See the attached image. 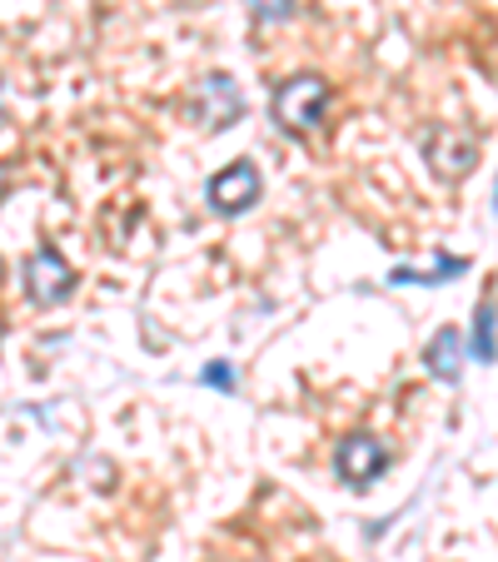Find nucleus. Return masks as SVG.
Here are the masks:
<instances>
[{
  "label": "nucleus",
  "instance_id": "nucleus-1",
  "mask_svg": "<svg viewBox=\"0 0 498 562\" xmlns=\"http://www.w3.org/2000/svg\"><path fill=\"white\" fill-rule=\"evenodd\" d=\"M329 105V85L319 76H294L274 90V119L284 130H315Z\"/></svg>",
  "mask_w": 498,
  "mask_h": 562
},
{
  "label": "nucleus",
  "instance_id": "nucleus-2",
  "mask_svg": "<svg viewBox=\"0 0 498 562\" xmlns=\"http://www.w3.org/2000/svg\"><path fill=\"white\" fill-rule=\"evenodd\" d=\"M254 199H260V170L249 160H235L229 170H219L210 180V209L215 215H245Z\"/></svg>",
  "mask_w": 498,
  "mask_h": 562
},
{
  "label": "nucleus",
  "instance_id": "nucleus-3",
  "mask_svg": "<svg viewBox=\"0 0 498 562\" xmlns=\"http://www.w3.org/2000/svg\"><path fill=\"white\" fill-rule=\"evenodd\" d=\"M76 284V269H70L55 249H35L31 260H25V289H31L35 303H60Z\"/></svg>",
  "mask_w": 498,
  "mask_h": 562
},
{
  "label": "nucleus",
  "instance_id": "nucleus-4",
  "mask_svg": "<svg viewBox=\"0 0 498 562\" xmlns=\"http://www.w3.org/2000/svg\"><path fill=\"white\" fill-rule=\"evenodd\" d=\"M239 110H245V100H239V90H235L229 76H210L205 85H200L195 119L205 125V130H225V125H235Z\"/></svg>",
  "mask_w": 498,
  "mask_h": 562
},
{
  "label": "nucleus",
  "instance_id": "nucleus-5",
  "mask_svg": "<svg viewBox=\"0 0 498 562\" xmlns=\"http://www.w3.org/2000/svg\"><path fill=\"white\" fill-rule=\"evenodd\" d=\"M335 463H339V478H344L349 488H369L374 478L384 473V463H389V458H384V448L374 444V438H364V433H359V438L339 444Z\"/></svg>",
  "mask_w": 498,
  "mask_h": 562
},
{
  "label": "nucleus",
  "instance_id": "nucleus-6",
  "mask_svg": "<svg viewBox=\"0 0 498 562\" xmlns=\"http://www.w3.org/2000/svg\"><path fill=\"white\" fill-rule=\"evenodd\" d=\"M429 164L444 174V180L468 174L474 170V140H459V130H433L429 135Z\"/></svg>",
  "mask_w": 498,
  "mask_h": 562
},
{
  "label": "nucleus",
  "instance_id": "nucleus-7",
  "mask_svg": "<svg viewBox=\"0 0 498 562\" xmlns=\"http://www.w3.org/2000/svg\"><path fill=\"white\" fill-rule=\"evenodd\" d=\"M423 364H429L433 379L454 383L459 368H464V334H459V329H439V334H433V344L423 348Z\"/></svg>",
  "mask_w": 498,
  "mask_h": 562
},
{
  "label": "nucleus",
  "instance_id": "nucleus-8",
  "mask_svg": "<svg viewBox=\"0 0 498 562\" xmlns=\"http://www.w3.org/2000/svg\"><path fill=\"white\" fill-rule=\"evenodd\" d=\"M474 358H478V364H494V358H498V309H494V299L478 303V319H474Z\"/></svg>",
  "mask_w": 498,
  "mask_h": 562
},
{
  "label": "nucleus",
  "instance_id": "nucleus-9",
  "mask_svg": "<svg viewBox=\"0 0 498 562\" xmlns=\"http://www.w3.org/2000/svg\"><path fill=\"white\" fill-rule=\"evenodd\" d=\"M459 274H468V260H454V254H439V264H433L429 274L394 269L389 279H394V284H444V279H459Z\"/></svg>",
  "mask_w": 498,
  "mask_h": 562
},
{
  "label": "nucleus",
  "instance_id": "nucleus-10",
  "mask_svg": "<svg viewBox=\"0 0 498 562\" xmlns=\"http://www.w3.org/2000/svg\"><path fill=\"white\" fill-rule=\"evenodd\" d=\"M249 11L260 21H284V15H294V0H249Z\"/></svg>",
  "mask_w": 498,
  "mask_h": 562
},
{
  "label": "nucleus",
  "instance_id": "nucleus-11",
  "mask_svg": "<svg viewBox=\"0 0 498 562\" xmlns=\"http://www.w3.org/2000/svg\"><path fill=\"white\" fill-rule=\"evenodd\" d=\"M205 383H210V389H235V368H229V364H210L205 368Z\"/></svg>",
  "mask_w": 498,
  "mask_h": 562
},
{
  "label": "nucleus",
  "instance_id": "nucleus-12",
  "mask_svg": "<svg viewBox=\"0 0 498 562\" xmlns=\"http://www.w3.org/2000/svg\"><path fill=\"white\" fill-rule=\"evenodd\" d=\"M494 209H498V190H494Z\"/></svg>",
  "mask_w": 498,
  "mask_h": 562
}]
</instances>
